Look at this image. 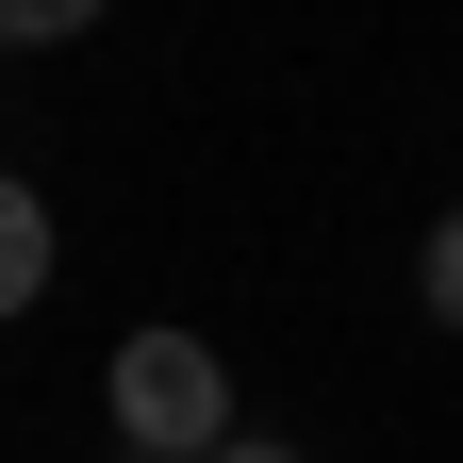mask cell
Returning <instances> with one entry per match:
<instances>
[{
    "label": "cell",
    "mask_w": 463,
    "mask_h": 463,
    "mask_svg": "<svg viewBox=\"0 0 463 463\" xmlns=\"http://www.w3.org/2000/svg\"><path fill=\"white\" fill-rule=\"evenodd\" d=\"M116 463H149V447H116Z\"/></svg>",
    "instance_id": "cell-6"
},
{
    "label": "cell",
    "mask_w": 463,
    "mask_h": 463,
    "mask_svg": "<svg viewBox=\"0 0 463 463\" xmlns=\"http://www.w3.org/2000/svg\"><path fill=\"white\" fill-rule=\"evenodd\" d=\"M33 298H50V199L0 165V315H33Z\"/></svg>",
    "instance_id": "cell-2"
},
{
    "label": "cell",
    "mask_w": 463,
    "mask_h": 463,
    "mask_svg": "<svg viewBox=\"0 0 463 463\" xmlns=\"http://www.w3.org/2000/svg\"><path fill=\"white\" fill-rule=\"evenodd\" d=\"M215 463H298V447H265V430H232V447H215Z\"/></svg>",
    "instance_id": "cell-5"
},
{
    "label": "cell",
    "mask_w": 463,
    "mask_h": 463,
    "mask_svg": "<svg viewBox=\"0 0 463 463\" xmlns=\"http://www.w3.org/2000/svg\"><path fill=\"white\" fill-rule=\"evenodd\" d=\"M83 17H99V0H0V50H67Z\"/></svg>",
    "instance_id": "cell-3"
},
{
    "label": "cell",
    "mask_w": 463,
    "mask_h": 463,
    "mask_svg": "<svg viewBox=\"0 0 463 463\" xmlns=\"http://www.w3.org/2000/svg\"><path fill=\"white\" fill-rule=\"evenodd\" d=\"M414 298H430V315H447V331H463V215H447V232H430V265H414Z\"/></svg>",
    "instance_id": "cell-4"
},
{
    "label": "cell",
    "mask_w": 463,
    "mask_h": 463,
    "mask_svg": "<svg viewBox=\"0 0 463 463\" xmlns=\"http://www.w3.org/2000/svg\"><path fill=\"white\" fill-rule=\"evenodd\" d=\"M116 447H149V463H215L232 447V364H215V331H133L116 347Z\"/></svg>",
    "instance_id": "cell-1"
}]
</instances>
